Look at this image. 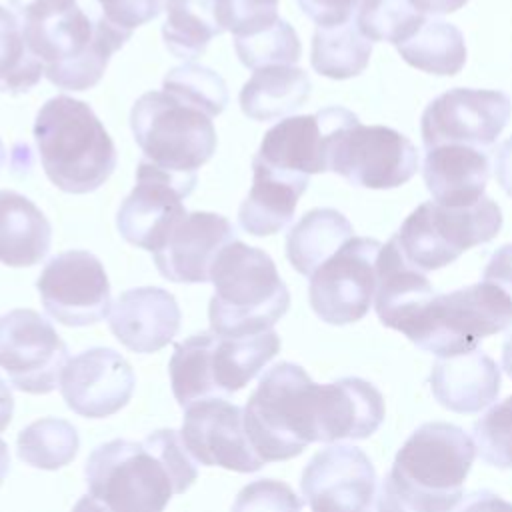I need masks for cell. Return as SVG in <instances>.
<instances>
[{
    "instance_id": "19",
    "label": "cell",
    "mask_w": 512,
    "mask_h": 512,
    "mask_svg": "<svg viewBox=\"0 0 512 512\" xmlns=\"http://www.w3.org/2000/svg\"><path fill=\"white\" fill-rule=\"evenodd\" d=\"M136 386L130 362L114 348L94 346L70 358L60 376L66 406L84 418H108L122 410Z\"/></svg>"
},
{
    "instance_id": "43",
    "label": "cell",
    "mask_w": 512,
    "mask_h": 512,
    "mask_svg": "<svg viewBox=\"0 0 512 512\" xmlns=\"http://www.w3.org/2000/svg\"><path fill=\"white\" fill-rule=\"evenodd\" d=\"M360 0H298L302 12L318 26H334L352 18Z\"/></svg>"
},
{
    "instance_id": "3",
    "label": "cell",
    "mask_w": 512,
    "mask_h": 512,
    "mask_svg": "<svg viewBox=\"0 0 512 512\" xmlns=\"http://www.w3.org/2000/svg\"><path fill=\"white\" fill-rule=\"evenodd\" d=\"M22 24L32 52L44 66V76L72 92L96 86L112 54L132 36L110 24L98 6L78 0Z\"/></svg>"
},
{
    "instance_id": "49",
    "label": "cell",
    "mask_w": 512,
    "mask_h": 512,
    "mask_svg": "<svg viewBox=\"0 0 512 512\" xmlns=\"http://www.w3.org/2000/svg\"><path fill=\"white\" fill-rule=\"evenodd\" d=\"M502 368L512 378V330L506 334V340L502 344Z\"/></svg>"
},
{
    "instance_id": "29",
    "label": "cell",
    "mask_w": 512,
    "mask_h": 512,
    "mask_svg": "<svg viewBox=\"0 0 512 512\" xmlns=\"http://www.w3.org/2000/svg\"><path fill=\"white\" fill-rule=\"evenodd\" d=\"M308 74L294 64H270L256 68L240 90L242 112L258 122L288 116L302 108L310 96Z\"/></svg>"
},
{
    "instance_id": "2",
    "label": "cell",
    "mask_w": 512,
    "mask_h": 512,
    "mask_svg": "<svg viewBox=\"0 0 512 512\" xmlns=\"http://www.w3.org/2000/svg\"><path fill=\"white\" fill-rule=\"evenodd\" d=\"M476 458L474 440L456 424L426 422L396 452L378 492V510L444 512L458 506Z\"/></svg>"
},
{
    "instance_id": "26",
    "label": "cell",
    "mask_w": 512,
    "mask_h": 512,
    "mask_svg": "<svg viewBox=\"0 0 512 512\" xmlns=\"http://www.w3.org/2000/svg\"><path fill=\"white\" fill-rule=\"evenodd\" d=\"M252 188L238 208V224L252 236H270L284 230L300 196L308 188V174L280 170L252 158Z\"/></svg>"
},
{
    "instance_id": "15",
    "label": "cell",
    "mask_w": 512,
    "mask_h": 512,
    "mask_svg": "<svg viewBox=\"0 0 512 512\" xmlns=\"http://www.w3.org/2000/svg\"><path fill=\"white\" fill-rule=\"evenodd\" d=\"M44 310L64 326H92L110 314V280L88 250H66L48 260L36 280Z\"/></svg>"
},
{
    "instance_id": "32",
    "label": "cell",
    "mask_w": 512,
    "mask_h": 512,
    "mask_svg": "<svg viewBox=\"0 0 512 512\" xmlns=\"http://www.w3.org/2000/svg\"><path fill=\"white\" fill-rule=\"evenodd\" d=\"M372 40H368L356 18L334 26H318L312 36L310 64L326 78L346 80L358 76L370 60Z\"/></svg>"
},
{
    "instance_id": "42",
    "label": "cell",
    "mask_w": 512,
    "mask_h": 512,
    "mask_svg": "<svg viewBox=\"0 0 512 512\" xmlns=\"http://www.w3.org/2000/svg\"><path fill=\"white\" fill-rule=\"evenodd\" d=\"M104 18L116 28L132 34L138 26L162 12V0H92Z\"/></svg>"
},
{
    "instance_id": "24",
    "label": "cell",
    "mask_w": 512,
    "mask_h": 512,
    "mask_svg": "<svg viewBox=\"0 0 512 512\" xmlns=\"http://www.w3.org/2000/svg\"><path fill=\"white\" fill-rule=\"evenodd\" d=\"M384 420V396L362 378L346 376L320 384L318 442L362 440L372 436Z\"/></svg>"
},
{
    "instance_id": "7",
    "label": "cell",
    "mask_w": 512,
    "mask_h": 512,
    "mask_svg": "<svg viewBox=\"0 0 512 512\" xmlns=\"http://www.w3.org/2000/svg\"><path fill=\"white\" fill-rule=\"evenodd\" d=\"M280 336L270 328L248 336L200 332L174 344L168 362L172 394L186 408L194 400L242 390L276 354Z\"/></svg>"
},
{
    "instance_id": "36",
    "label": "cell",
    "mask_w": 512,
    "mask_h": 512,
    "mask_svg": "<svg viewBox=\"0 0 512 512\" xmlns=\"http://www.w3.org/2000/svg\"><path fill=\"white\" fill-rule=\"evenodd\" d=\"M426 14L412 0H360L356 24L372 42L400 44L422 24Z\"/></svg>"
},
{
    "instance_id": "44",
    "label": "cell",
    "mask_w": 512,
    "mask_h": 512,
    "mask_svg": "<svg viewBox=\"0 0 512 512\" xmlns=\"http://www.w3.org/2000/svg\"><path fill=\"white\" fill-rule=\"evenodd\" d=\"M482 280L498 286L512 300V244H504L492 254Z\"/></svg>"
},
{
    "instance_id": "37",
    "label": "cell",
    "mask_w": 512,
    "mask_h": 512,
    "mask_svg": "<svg viewBox=\"0 0 512 512\" xmlns=\"http://www.w3.org/2000/svg\"><path fill=\"white\" fill-rule=\"evenodd\" d=\"M234 50L246 68L256 70L270 64H296L302 44L294 28L278 18L256 32L234 36Z\"/></svg>"
},
{
    "instance_id": "21",
    "label": "cell",
    "mask_w": 512,
    "mask_h": 512,
    "mask_svg": "<svg viewBox=\"0 0 512 512\" xmlns=\"http://www.w3.org/2000/svg\"><path fill=\"white\" fill-rule=\"evenodd\" d=\"M236 240L232 222L214 212H186L154 250V264L162 278L178 284L210 282V268L218 252Z\"/></svg>"
},
{
    "instance_id": "4",
    "label": "cell",
    "mask_w": 512,
    "mask_h": 512,
    "mask_svg": "<svg viewBox=\"0 0 512 512\" xmlns=\"http://www.w3.org/2000/svg\"><path fill=\"white\" fill-rule=\"evenodd\" d=\"M34 140L48 180L68 194L98 190L116 168V146L94 110L60 94L42 104Z\"/></svg>"
},
{
    "instance_id": "48",
    "label": "cell",
    "mask_w": 512,
    "mask_h": 512,
    "mask_svg": "<svg viewBox=\"0 0 512 512\" xmlns=\"http://www.w3.org/2000/svg\"><path fill=\"white\" fill-rule=\"evenodd\" d=\"M14 412V396L8 384L0 378V432L10 424Z\"/></svg>"
},
{
    "instance_id": "10",
    "label": "cell",
    "mask_w": 512,
    "mask_h": 512,
    "mask_svg": "<svg viewBox=\"0 0 512 512\" xmlns=\"http://www.w3.org/2000/svg\"><path fill=\"white\" fill-rule=\"evenodd\" d=\"M502 228L500 206L482 196L470 206L422 202L396 232L400 250L420 270L430 272L454 262L472 246L486 244Z\"/></svg>"
},
{
    "instance_id": "12",
    "label": "cell",
    "mask_w": 512,
    "mask_h": 512,
    "mask_svg": "<svg viewBox=\"0 0 512 512\" xmlns=\"http://www.w3.org/2000/svg\"><path fill=\"white\" fill-rule=\"evenodd\" d=\"M376 238H348L310 276L308 300L314 314L332 326L358 322L370 310L376 292Z\"/></svg>"
},
{
    "instance_id": "40",
    "label": "cell",
    "mask_w": 512,
    "mask_h": 512,
    "mask_svg": "<svg viewBox=\"0 0 512 512\" xmlns=\"http://www.w3.org/2000/svg\"><path fill=\"white\" fill-rule=\"evenodd\" d=\"M278 18V0H218V20L234 36L256 32Z\"/></svg>"
},
{
    "instance_id": "34",
    "label": "cell",
    "mask_w": 512,
    "mask_h": 512,
    "mask_svg": "<svg viewBox=\"0 0 512 512\" xmlns=\"http://www.w3.org/2000/svg\"><path fill=\"white\" fill-rule=\"evenodd\" d=\"M42 74L44 66L26 40L22 18L0 6V92L26 94Z\"/></svg>"
},
{
    "instance_id": "1",
    "label": "cell",
    "mask_w": 512,
    "mask_h": 512,
    "mask_svg": "<svg viewBox=\"0 0 512 512\" xmlns=\"http://www.w3.org/2000/svg\"><path fill=\"white\" fill-rule=\"evenodd\" d=\"M86 496L76 508L110 512H160L174 494L198 478L196 460L174 428L134 442L114 438L92 450L84 466Z\"/></svg>"
},
{
    "instance_id": "23",
    "label": "cell",
    "mask_w": 512,
    "mask_h": 512,
    "mask_svg": "<svg viewBox=\"0 0 512 512\" xmlns=\"http://www.w3.org/2000/svg\"><path fill=\"white\" fill-rule=\"evenodd\" d=\"M376 272V314L384 326L406 336L424 314L436 292L430 280L424 276V270L416 268L404 256L396 234L384 246H380Z\"/></svg>"
},
{
    "instance_id": "39",
    "label": "cell",
    "mask_w": 512,
    "mask_h": 512,
    "mask_svg": "<svg viewBox=\"0 0 512 512\" xmlns=\"http://www.w3.org/2000/svg\"><path fill=\"white\" fill-rule=\"evenodd\" d=\"M472 440L484 462L512 468V394L474 422Z\"/></svg>"
},
{
    "instance_id": "47",
    "label": "cell",
    "mask_w": 512,
    "mask_h": 512,
    "mask_svg": "<svg viewBox=\"0 0 512 512\" xmlns=\"http://www.w3.org/2000/svg\"><path fill=\"white\" fill-rule=\"evenodd\" d=\"M424 14H450L460 10L468 0H412Z\"/></svg>"
},
{
    "instance_id": "22",
    "label": "cell",
    "mask_w": 512,
    "mask_h": 512,
    "mask_svg": "<svg viewBox=\"0 0 512 512\" xmlns=\"http://www.w3.org/2000/svg\"><path fill=\"white\" fill-rule=\"evenodd\" d=\"M176 298L158 286L126 290L110 308V330L116 340L136 354L162 350L180 328Z\"/></svg>"
},
{
    "instance_id": "6",
    "label": "cell",
    "mask_w": 512,
    "mask_h": 512,
    "mask_svg": "<svg viewBox=\"0 0 512 512\" xmlns=\"http://www.w3.org/2000/svg\"><path fill=\"white\" fill-rule=\"evenodd\" d=\"M316 384L300 364L278 362L266 370L244 406V426L264 462L290 460L318 442Z\"/></svg>"
},
{
    "instance_id": "50",
    "label": "cell",
    "mask_w": 512,
    "mask_h": 512,
    "mask_svg": "<svg viewBox=\"0 0 512 512\" xmlns=\"http://www.w3.org/2000/svg\"><path fill=\"white\" fill-rule=\"evenodd\" d=\"M8 472H10V452H8V444L0 438V486L8 476Z\"/></svg>"
},
{
    "instance_id": "5",
    "label": "cell",
    "mask_w": 512,
    "mask_h": 512,
    "mask_svg": "<svg viewBox=\"0 0 512 512\" xmlns=\"http://www.w3.org/2000/svg\"><path fill=\"white\" fill-rule=\"evenodd\" d=\"M214 294L208 304L210 330L222 336H248L270 330L290 306V292L268 252L238 238L212 262Z\"/></svg>"
},
{
    "instance_id": "13",
    "label": "cell",
    "mask_w": 512,
    "mask_h": 512,
    "mask_svg": "<svg viewBox=\"0 0 512 512\" xmlns=\"http://www.w3.org/2000/svg\"><path fill=\"white\" fill-rule=\"evenodd\" d=\"M68 346L38 312L16 308L0 316V368L10 384L28 394H48L60 386Z\"/></svg>"
},
{
    "instance_id": "9",
    "label": "cell",
    "mask_w": 512,
    "mask_h": 512,
    "mask_svg": "<svg viewBox=\"0 0 512 512\" xmlns=\"http://www.w3.org/2000/svg\"><path fill=\"white\" fill-rule=\"evenodd\" d=\"M508 326H512V300L498 286L482 280L448 294H434L406 338L430 354L452 356L474 350L482 338Z\"/></svg>"
},
{
    "instance_id": "17",
    "label": "cell",
    "mask_w": 512,
    "mask_h": 512,
    "mask_svg": "<svg viewBox=\"0 0 512 512\" xmlns=\"http://www.w3.org/2000/svg\"><path fill=\"white\" fill-rule=\"evenodd\" d=\"M180 434L192 458L204 466L256 472L266 464L250 444L244 408L222 396L190 402Z\"/></svg>"
},
{
    "instance_id": "11",
    "label": "cell",
    "mask_w": 512,
    "mask_h": 512,
    "mask_svg": "<svg viewBox=\"0 0 512 512\" xmlns=\"http://www.w3.org/2000/svg\"><path fill=\"white\" fill-rule=\"evenodd\" d=\"M328 170L360 188H396L416 174L418 150L394 128L354 122L334 136Z\"/></svg>"
},
{
    "instance_id": "16",
    "label": "cell",
    "mask_w": 512,
    "mask_h": 512,
    "mask_svg": "<svg viewBox=\"0 0 512 512\" xmlns=\"http://www.w3.org/2000/svg\"><path fill=\"white\" fill-rule=\"evenodd\" d=\"M512 114L510 98L500 90L452 88L436 96L420 120L426 150L440 144L490 148Z\"/></svg>"
},
{
    "instance_id": "25",
    "label": "cell",
    "mask_w": 512,
    "mask_h": 512,
    "mask_svg": "<svg viewBox=\"0 0 512 512\" xmlns=\"http://www.w3.org/2000/svg\"><path fill=\"white\" fill-rule=\"evenodd\" d=\"M436 402L458 414H474L490 406L500 392V368L480 350L438 356L430 370Z\"/></svg>"
},
{
    "instance_id": "20",
    "label": "cell",
    "mask_w": 512,
    "mask_h": 512,
    "mask_svg": "<svg viewBox=\"0 0 512 512\" xmlns=\"http://www.w3.org/2000/svg\"><path fill=\"white\" fill-rule=\"evenodd\" d=\"M354 122H358V116L342 106L288 116L264 134L254 158L268 166L308 176L328 172V152L334 136Z\"/></svg>"
},
{
    "instance_id": "45",
    "label": "cell",
    "mask_w": 512,
    "mask_h": 512,
    "mask_svg": "<svg viewBox=\"0 0 512 512\" xmlns=\"http://www.w3.org/2000/svg\"><path fill=\"white\" fill-rule=\"evenodd\" d=\"M494 174L502 190L512 198V136L504 140V144L498 148Z\"/></svg>"
},
{
    "instance_id": "33",
    "label": "cell",
    "mask_w": 512,
    "mask_h": 512,
    "mask_svg": "<svg viewBox=\"0 0 512 512\" xmlns=\"http://www.w3.org/2000/svg\"><path fill=\"white\" fill-rule=\"evenodd\" d=\"M398 52L410 66L436 76H454L466 62L462 32L442 20H426L408 40L398 44Z\"/></svg>"
},
{
    "instance_id": "18",
    "label": "cell",
    "mask_w": 512,
    "mask_h": 512,
    "mask_svg": "<svg viewBox=\"0 0 512 512\" xmlns=\"http://www.w3.org/2000/svg\"><path fill=\"white\" fill-rule=\"evenodd\" d=\"M300 488L316 512H360L376 498V470L360 448L332 444L310 458Z\"/></svg>"
},
{
    "instance_id": "31",
    "label": "cell",
    "mask_w": 512,
    "mask_h": 512,
    "mask_svg": "<svg viewBox=\"0 0 512 512\" xmlns=\"http://www.w3.org/2000/svg\"><path fill=\"white\" fill-rule=\"evenodd\" d=\"M164 10L162 40L176 58H198L210 40L224 32L218 20V0H164Z\"/></svg>"
},
{
    "instance_id": "14",
    "label": "cell",
    "mask_w": 512,
    "mask_h": 512,
    "mask_svg": "<svg viewBox=\"0 0 512 512\" xmlns=\"http://www.w3.org/2000/svg\"><path fill=\"white\" fill-rule=\"evenodd\" d=\"M196 188V172H170L142 158L136 184L116 212L120 236L138 248L154 252L172 226L186 214L182 200Z\"/></svg>"
},
{
    "instance_id": "28",
    "label": "cell",
    "mask_w": 512,
    "mask_h": 512,
    "mask_svg": "<svg viewBox=\"0 0 512 512\" xmlns=\"http://www.w3.org/2000/svg\"><path fill=\"white\" fill-rule=\"evenodd\" d=\"M52 244V226L24 194L0 188V262L10 268L40 264Z\"/></svg>"
},
{
    "instance_id": "8",
    "label": "cell",
    "mask_w": 512,
    "mask_h": 512,
    "mask_svg": "<svg viewBox=\"0 0 512 512\" xmlns=\"http://www.w3.org/2000/svg\"><path fill=\"white\" fill-rule=\"evenodd\" d=\"M210 118L164 90H150L134 102L130 128L144 160L170 172H196L216 152Z\"/></svg>"
},
{
    "instance_id": "51",
    "label": "cell",
    "mask_w": 512,
    "mask_h": 512,
    "mask_svg": "<svg viewBox=\"0 0 512 512\" xmlns=\"http://www.w3.org/2000/svg\"><path fill=\"white\" fill-rule=\"evenodd\" d=\"M4 164H6V150H4V144H2V138H0V170H2Z\"/></svg>"
},
{
    "instance_id": "35",
    "label": "cell",
    "mask_w": 512,
    "mask_h": 512,
    "mask_svg": "<svg viewBox=\"0 0 512 512\" xmlns=\"http://www.w3.org/2000/svg\"><path fill=\"white\" fill-rule=\"evenodd\" d=\"M76 428L62 418H40L18 432V458L40 470H58L78 454Z\"/></svg>"
},
{
    "instance_id": "46",
    "label": "cell",
    "mask_w": 512,
    "mask_h": 512,
    "mask_svg": "<svg viewBox=\"0 0 512 512\" xmlns=\"http://www.w3.org/2000/svg\"><path fill=\"white\" fill-rule=\"evenodd\" d=\"M8 2L22 20H32L48 10H54V8L74 2V0H8Z\"/></svg>"
},
{
    "instance_id": "41",
    "label": "cell",
    "mask_w": 512,
    "mask_h": 512,
    "mask_svg": "<svg viewBox=\"0 0 512 512\" xmlns=\"http://www.w3.org/2000/svg\"><path fill=\"white\" fill-rule=\"evenodd\" d=\"M244 508H274V510H300L302 502L296 494L278 480H256L242 488L234 510Z\"/></svg>"
},
{
    "instance_id": "27",
    "label": "cell",
    "mask_w": 512,
    "mask_h": 512,
    "mask_svg": "<svg viewBox=\"0 0 512 512\" xmlns=\"http://www.w3.org/2000/svg\"><path fill=\"white\" fill-rule=\"evenodd\" d=\"M422 176L432 200L444 206H470L484 196L490 160L482 148L440 144L428 148Z\"/></svg>"
},
{
    "instance_id": "38",
    "label": "cell",
    "mask_w": 512,
    "mask_h": 512,
    "mask_svg": "<svg viewBox=\"0 0 512 512\" xmlns=\"http://www.w3.org/2000/svg\"><path fill=\"white\" fill-rule=\"evenodd\" d=\"M162 90L204 110L208 116L222 114L228 104V88L224 78L212 68L194 62L172 68L162 80Z\"/></svg>"
},
{
    "instance_id": "30",
    "label": "cell",
    "mask_w": 512,
    "mask_h": 512,
    "mask_svg": "<svg viewBox=\"0 0 512 512\" xmlns=\"http://www.w3.org/2000/svg\"><path fill=\"white\" fill-rule=\"evenodd\" d=\"M352 236V224L344 214L334 208H314L290 228L286 258L296 272L310 278Z\"/></svg>"
}]
</instances>
